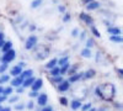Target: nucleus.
<instances>
[{
    "instance_id": "1",
    "label": "nucleus",
    "mask_w": 123,
    "mask_h": 111,
    "mask_svg": "<svg viewBox=\"0 0 123 111\" xmlns=\"http://www.w3.org/2000/svg\"><path fill=\"white\" fill-rule=\"evenodd\" d=\"M95 94H96V96L101 98L102 100L110 101V100H112L116 96V86L111 83L97 85L95 89Z\"/></svg>"
},
{
    "instance_id": "2",
    "label": "nucleus",
    "mask_w": 123,
    "mask_h": 111,
    "mask_svg": "<svg viewBox=\"0 0 123 111\" xmlns=\"http://www.w3.org/2000/svg\"><path fill=\"white\" fill-rule=\"evenodd\" d=\"M15 58H16V52L11 48L10 51H7V52L4 53V56L0 58V60H1V63H7L9 64V63H11Z\"/></svg>"
},
{
    "instance_id": "3",
    "label": "nucleus",
    "mask_w": 123,
    "mask_h": 111,
    "mask_svg": "<svg viewBox=\"0 0 123 111\" xmlns=\"http://www.w3.org/2000/svg\"><path fill=\"white\" fill-rule=\"evenodd\" d=\"M37 42H38L37 36L31 35V36H28V37H27L26 42H25V48L27 49V51H30V49H33V48L37 46Z\"/></svg>"
},
{
    "instance_id": "4",
    "label": "nucleus",
    "mask_w": 123,
    "mask_h": 111,
    "mask_svg": "<svg viewBox=\"0 0 123 111\" xmlns=\"http://www.w3.org/2000/svg\"><path fill=\"white\" fill-rule=\"evenodd\" d=\"M48 54H49V48L44 47V46H39V49L36 53V56H37L36 58L37 59H44V58H47Z\"/></svg>"
},
{
    "instance_id": "5",
    "label": "nucleus",
    "mask_w": 123,
    "mask_h": 111,
    "mask_svg": "<svg viewBox=\"0 0 123 111\" xmlns=\"http://www.w3.org/2000/svg\"><path fill=\"white\" fill-rule=\"evenodd\" d=\"M80 20L81 21H84L87 26H94V20H92V17L89 15V14H86V13H80Z\"/></svg>"
},
{
    "instance_id": "6",
    "label": "nucleus",
    "mask_w": 123,
    "mask_h": 111,
    "mask_svg": "<svg viewBox=\"0 0 123 111\" xmlns=\"http://www.w3.org/2000/svg\"><path fill=\"white\" fill-rule=\"evenodd\" d=\"M47 101H48V96H47V94H39L38 96H37V103H38V105L39 106H46L47 105Z\"/></svg>"
},
{
    "instance_id": "7",
    "label": "nucleus",
    "mask_w": 123,
    "mask_h": 111,
    "mask_svg": "<svg viewBox=\"0 0 123 111\" xmlns=\"http://www.w3.org/2000/svg\"><path fill=\"white\" fill-rule=\"evenodd\" d=\"M42 85H43V80L41 78H38L33 82V84L31 85V89H32V91H38V90L42 88Z\"/></svg>"
},
{
    "instance_id": "8",
    "label": "nucleus",
    "mask_w": 123,
    "mask_h": 111,
    "mask_svg": "<svg viewBox=\"0 0 123 111\" xmlns=\"http://www.w3.org/2000/svg\"><path fill=\"white\" fill-rule=\"evenodd\" d=\"M69 88H70V83L68 82V80H63L62 83L58 84V90H59V91H62V93L68 91Z\"/></svg>"
},
{
    "instance_id": "9",
    "label": "nucleus",
    "mask_w": 123,
    "mask_h": 111,
    "mask_svg": "<svg viewBox=\"0 0 123 111\" xmlns=\"http://www.w3.org/2000/svg\"><path fill=\"white\" fill-rule=\"evenodd\" d=\"M100 6H101V4H100L98 1H96V0H94V1H91V3L86 4L85 7H86L87 11H94V10H97Z\"/></svg>"
},
{
    "instance_id": "10",
    "label": "nucleus",
    "mask_w": 123,
    "mask_h": 111,
    "mask_svg": "<svg viewBox=\"0 0 123 111\" xmlns=\"http://www.w3.org/2000/svg\"><path fill=\"white\" fill-rule=\"evenodd\" d=\"M107 32L111 33V36H121L122 31H121V28L117 27V26H111L107 28Z\"/></svg>"
},
{
    "instance_id": "11",
    "label": "nucleus",
    "mask_w": 123,
    "mask_h": 111,
    "mask_svg": "<svg viewBox=\"0 0 123 111\" xmlns=\"http://www.w3.org/2000/svg\"><path fill=\"white\" fill-rule=\"evenodd\" d=\"M24 78L21 77V75H18V77H15L12 80H11V85L12 86H15V88H18L20 85H22V83H24Z\"/></svg>"
},
{
    "instance_id": "12",
    "label": "nucleus",
    "mask_w": 123,
    "mask_h": 111,
    "mask_svg": "<svg viewBox=\"0 0 123 111\" xmlns=\"http://www.w3.org/2000/svg\"><path fill=\"white\" fill-rule=\"evenodd\" d=\"M21 73H22V68L18 67V65H15V67H12L11 69H10V75H12L14 78L18 77Z\"/></svg>"
},
{
    "instance_id": "13",
    "label": "nucleus",
    "mask_w": 123,
    "mask_h": 111,
    "mask_svg": "<svg viewBox=\"0 0 123 111\" xmlns=\"http://www.w3.org/2000/svg\"><path fill=\"white\" fill-rule=\"evenodd\" d=\"M83 75H84V73H74V74H71L70 77H69V80L68 82L71 84V83H75V82H78V80H80L81 78H83Z\"/></svg>"
},
{
    "instance_id": "14",
    "label": "nucleus",
    "mask_w": 123,
    "mask_h": 111,
    "mask_svg": "<svg viewBox=\"0 0 123 111\" xmlns=\"http://www.w3.org/2000/svg\"><path fill=\"white\" fill-rule=\"evenodd\" d=\"M36 80V78L32 75V77H30V78H27V79H25L24 80V83H22V88H30L31 85L33 84V82Z\"/></svg>"
},
{
    "instance_id": "15",
    "label": "nucleus",
    "mask_w": 123,
    "mask_h": 111,
    "mask_svg": "<svg viewBox=\"0 0 123 111\" xmlns=\"http://www.w3.org/2000/svg\"><path fill=\"white\" fill-rule=\"evenodd\" d=\"M81 105H83V104H81L80 100H73V101L70 103V107L73 110H79L81 107Z\"/></svg>"
},
{
    "instance_id": "16",
    "label": "nucleus",
    "mask_w": 123,
    "mask_h": 111,
    "mask_svg": "<svg viewBox=\"0 0 123 111\" xmlns=\"http://www.w3.org/2000/svg\"><path fill=\"white\" fill-rule=\"evenodd\" d=\"M57 62H58V59H57V58H53V59H50L49 62H48V63L46 64V68L50 70L52 68H54V67H57V65H58V64H57Z\"/></svg>"
},
{
    "instance_id": "17",
    "label": "nucleus",
    "mask_w": 123,
    "mask_h": 111,
    "mask_svg": "<svg viewBox=\"0 0 123 111\" xmlns=\"http://www.w3.org/2000/svg\"><path fill=\"white\" fill-rule=\"evenodd\" d=\"M12 48V42L11 41H6L5 43H4V46L1 47V51L5 53V52H7V51H10V49Z\"/></svg>"
},
{
    "instance_id": "18",
    "label": "nucleus",
    "mask_w": 123,
    "mask_h": 111,
    "mask_svg": "<svg viewBox=\"0 0 123 111\" xmlns=\"http://www.w3.org/2000/svg\"><path fill=\"white\" fill-rule=\"evenodd\" d=\"M96 74V72L94 69H89L87 72H85L84 73V75H83V78H85V79H90V78H94V75Z\"/></svg>"
},
{
    "instance_id": "19",
    "label": "nucleus",
    "mask_w": 123,
    "mask_h": 111,
    "mask_svg": "<svg viewBox=\"0 0 123 111\" xmlns=\"http://www.w3.org/2000/svg\"><path fill=\"white\" fill-rule=\"evenodd\" d=\"M20 75H21L24 79H27V78H30V77L33 75V70H32V69H27V70H25V72H22Z\"/></svg>"
},
{
    "instance_id": "20",
    "label": "nucleus",
    "mask_w": 123,
    "mask_h": 111,
    "mask_svg": "<svg viewBox=\"0 0 123 111\" xmlns=\"http://www.w3.org/2000/svg\"><path fill=\"white\" fill-rule=\"evenodd\" d=\"M69 68H70L69 62H68V63H65V64H63V65H60V67H59V69H60V74H65V73H68Z\"/></svg>"
},
{
    "instance_id": "21",
    "label": "nucleus",
    "mask_w": 123,
    "mask_h": 111,
    "mask_svg": "<svg viewBox=\"0 0 123 111\" xmlns=\"http://www.w3.org/2000/svg\"><path fill=\"white\" fill-rule=\"evenodd\" d=\"M81 56H83L84 58H90V57L92 56L91 49H90V48H84L83 51H81Z\"/></svg>"
},
{
    "instance_id": "22",
    "label": "nucleus",
    "mask_w": 123,
    "mask_h": 111,
    "mask_svg": "<svg viewBox=\"0 0 123 111\" xmlns=\"http://www.w3.org/2000/svg\"><path fill=\"white\" fill-rule=\"evenodd\" d=\"M68 62H69V56H65V57H63V58H59L58 62H57V64H58V67H60V65H63V64H65V63H68Z\"/></svg>"
},
{
    "instance_id": "23",
    "label": "nucleus",
    "mask_w": 123,
    "mask_h": 111,
    "mask_svg": "<svg viewBox=\"0 0 123 111\" xmlns=\"http://www.w3.org/2000/svg\"><path fill=\"white\" fill-rule=\"evenodd\" d=\"M110 41L115 43H122V36H110Z\"/></svg>"
},
{
    "instance_id": "24",
    "label": "nucleus",
    "mask_w": 123,
    "mask_h": 111,
    "mask_svg": "<svg viewBox=\"0 0 123 111\" xmlns=\"http://www.w3.org/2000/svg\"><path fill=\"white\" fill-rule=\"evenodd\" d=\"M50 75H52V77H57V75H60V69H59V67H58V65L50 69Z\"/></svg>"
},
{
    "instance_id": "25",
    "label": "nucleus",
    "mask_w": 123,
    "mask_h": 111,
    "mask_svg": "<svg viewBox=\"0 0 123 111\" xmlns=\"http://www.w3.org/2000/svg\"><path fill=\"white\" fill-rule=\"evenodd\" d=\"M10 80V75H7V74H3V75H0V84H5V83H7Z\"/></svg>"
},
{
    "instance_id": "26",
    "label": "nucleus",
    "mask_w": 123,
    "mask_h": 111,
    "mask_svg": "<svg viewBox=\"0 0 123 111\" xmlns=\"http://www.w3.org/2000/svg\"><path fill=\"white\" fill-rule=\"evenodd\" d=\"M41 5H42V0H33L32 4H31V7H32V9H37Z\"/></svg>"
},
{
    "instance_id": "27",
    "label": "nucleus",
    "mask_w": 123,
    "mask_h": 111,
    "mask_svg": "<svg viewBox=\"0 0 123 111\" xmlns=\"http://www.w3.org/2000/svg\"><path fill=\"white\" fill-rule=\"evenodd\" d=\"M91 27V32H92V35H94L95 37H101V33H100V31L95 27V26H90Z\"/></svg>"
},
{
    "instance_id": "28",
    "label": "nucleus",
    "mask_w": 123,
    "mask_h": 111,
    "mask_svg": "<svg viewBox=\"0 0 123 111\" xmlns=\"http://www.w3.org/2000/svg\"><path fill=\"white\" fill-rule=\"evenodd\" d=\"M94 46H95V41H94V39H92L91 37L87 38L86 39V48H92Z\"/></svg>"
},
{
    "instance_id": "29",
    "label": "nucleus",
    "mask_w": 123,
    "mask_h": 111,
    "mask_svg": "<svg viewBox=\"0 0 123 111\" xmlns=\"http://www.w3.org/2000/svg\"><path fill=\"white\" fill-rule=\"evenodd\" d=\"M12 91H14L12 88H11V86H7V88H5V89L3 90V94L7 96V95H11V94H12Z\"/></svg>"
},
{
    "instance_id": "30",
    "label": "nucleus",
    "mask_w": 123,
    "mask_h": 111,
    "mask_svg": "<svg viewBox=\"0 0 123 111\" xmlns=\"http://www.w3.org/2000/svg\"><path fill=\"white\" fill-rule=\"evenodd\" d=\"M92 106H91V103H86V104H84V105H81V110L83 111H87V110H90Z\"/></svg>"
},
{
    "instance_id": "31",
    "label": "nucleus",
    "mask_w": 123,
    "mask_h": 111,
    "mask_svg": "<svg viewBox=\"0 0 123 111\" xmlns=\"http://www.w3.org/2000/svg\"><path fill=\"white\" fill-rule=\"evenodd\" d=\"M7 68H9L7 63H1V64H0V73H4Z\"/></svg>"
},
{
    "instance_id": "32",
    "label": "nucleus",
    "mask_w": 123,
    "mask_h": 111,
    "mask_svg": "<svg viewBox=\"0 0 123 111\" xmlns=\"http://www.w3.org/2000/svg\"><path fill=\"white\" fill-rule=\"evenodd\" d=\"M53 80H54L55 83H58V84H59V83L63 82L64 79H63V77H62V75H57V77H53Z\"/></svg>"
},
{
    "instance_id": "33",
    "label": "nucleus",
    "mask_w": 123,
    "mask_h": 111,
    "mask_svg": "<svg viewBox=\"0 0 123 111\" xmlns=\"http://www.w3.org/2000/svg\"><path fill=\"white\" fill-rule=\"evenodd\" d=\"M70 14H65L64 15V17H63V22H68V21H70Z\"/></svg>"
},
{
    "instance_id": "34",
    "label": "nucleus",
    "mask_w": 123,
    "mask_h": 111,
    "mask_svg": "<svg viewBox=\"0 0 123 111\" xmlns=\"http://www.w3.org/2000/svg\"><path fill=\"white\" fill-rule=\"evenodd\" d=\"M38 95H39V93H38V91H31V93L28 94V96H30V98H37Z\"/></svg>"
},
{
    "instance_id": "35",
    "label": "nucleus",
    "mask_w": 123,
    "mask_h": 111,
    "mask_svg": "<svg viewBox=\"0 0 123 111\" xmlns=\"http://www.w3.org/2000/svg\"><path fill=\"white\" fill-rule=\"evenodd\" d=\"M71 36H73V37H78L79 36V30L78 28H74L73 31H71Z\"/></svg>"
},
{
    "instance_id": "36",
    "label": "nucleus",
    "mask_w": 123,
    "mask_h": 111,
    "mask_svg": "<svg viewBox=\"0 0 123 111\" xmlns=\"http://www.w3.org/2000/svg\"><path fill=\"white\" fill-rule=\"evenodd\" d=\"M58 11L59 13H65V6L64 5H58Z\"/></svg>"
},
{
    "instance_id": "37",
    "label": "nucleus",
    "mask_w": 123,
    "mask_h": 111,
    "mask_svg": "<svg viewBox=\"0 0 123 111\" xmlns=\"http://www.w3.org/2000/svg\"><path fill=\"white\" fill-rule=\"evenodd\" d=\"M60 104L64 105V106H67V105H68V100H67L65 98H60Z\"/></svg>"
},
{
    "instance_id": "38",
    "label": "nucleus",
    "mask_w": 123,
    "mask_h": 111,
    "mask_svg": "<svg viewBox=\"0 0 123 111\" xmlns=\"http://www.w3.org/2000/svg\"><path fill=\"white\" fill-rule=\"evenodd\" d=\"M5 100H7V96H6V95H4V94H0V104L4 103Z\"/></svg>"
},
{
    "instance_id": "39",
    "label": "nucleus",
    "mask_w": 123,
    "mask_h": 111,
    "mask_svg": "<svg viewBox=\"0 0 123 111\" xmlns=\"http://www.w3.org/2000/svg\"><path fill=\"white\" fill-rule=\"evenodd\" d=\"M17 100H18V96H12V98L9 99V103H15V101H17Z\"/></svg>"
},
{
    "instance_id": "40",
    "label": "nucleus",
    "mask_w": 123,
    "mask_h": 111,
    "mask_svg": "<svg viewBox=\"0 0 123 111\" xmlns=\"http://www.w3.org/2000/svg\"><path fill=\"white\" fill-rule=\"evenodd\" d=\"M41 111H53V109H52V106H43V109Z\"/></svg>"
},
{
    "instance_id": "41",
    "label": "nucleus",
    "mask_w": 123,
    "mask_h": 111,
    "mask_svg": "<svg viewBox=\"0 0 123 111\" xmlns=\"http://www.w3.org/2000/svg\"><path fill=\"white\" fill-rule=\"evenodd\" d=\"M85 38H86V32H85V31H83V32L80 33V39L83 41V39H85Z\"/></svg>"
},
{
    "instance_id": "42",
    "label": "nucleus",
    "mask_w": 123,
    "mask_h": 111,
    "mask_svg": "<svg viewBox=\"0 0 123 111\" xmlns=\"http://www.w3.org/2000/svg\"><path fill=\"white\" fill-rule=\"evenodd\" d=\"M24 107H25V106H24L22 104H17V105L15 106V109H16V110H24Z\"/></svg>"
},
{
    "instance_id": "43",
    "label": "nucleus",
    "mask_w": 123,
    "mask_h": 111,
    "mask_svg": "<svg viewBox=\"0 0 123 111\" xmlns=\"http://www.w3.org/2000/svg\"><path fill=\"white\" fill-rule=\"evenodd\" d=\"M33 107H35V106H33V103H32V101H30V103L27 104V109H28V110H32Z\"/></svg>"
},
{
    "instance_id": "44",
    "label": "nucleus",
    "mask_w": 123,
    "mask_h": 111,
    "mask_svg": "<svg viewBox=\"0 0 123 111\" xmlns=\"http://www.w3.org/2000/svg\"><path fill=\"white\" fill-rule=\"evenodd\" d=\"M28 28H30V31H35V30H36L37 27H36V25H30V27H28Z\"/></svg>"
},
{
    "instance_id": "45",
    "label": "nucleus",
    "mask_w": 123,
    "mask_h": 111,
    "mask_svg": "<svg viewBox=\"0 0 123 111\" xmlns=\"http://www.w3.org/2000/svg\"><path fill=\"white\" fill-rule=\"evenodd\" d=\"M0 111H11V109H10V107H1Z\"/></svg>"
},
{
    "instance_id": "46",
    "label": "nucleus",
    "mask_w": 123,
    "mask_h": 111,
    "mask_svg": "<svg viewBox=\"0 0 123 111\" xmlns=\"http://www.w3.org/2000/svg\"><path fill=\"white\" fill-rule=\"evenodd\" d=\"M16 91H17L18 94H20V93H22V91H24V88H20V86H18V88L16 89Z\"/></svg>"
},
{
    "instance_id": "47",
    "label": "nucleus",
    "mask_w": 123,
    "mask_h": 111,
    "mask_svg": "<svg viewBox=\"0 0 123 111\" xmlns=\"http://www.w3.org/2000/svg\"><path fill=\"white\" fill-rule=\"evenodd\" d=\"M17 65H18V67H21V68H24V67L26 65V63H25V62H20V63H18Z\"/></svg>"
},
{
    "instance_id": "48",
    "label": "nucleus",
    "mask_w": 123,
    "mask_h": 111,
    "mask_svg": "<svg viewBox=\"0 0 123 111\" xmlns=\"http://www.w3.org/2000/svg\"><path fill=\"white\" fill-rule=\"evenodd\" d=\"M4 37H5L4 32H0V41H3V39H4Z\"/></svg>"
},
{
    "instance_id": "49",
    "label": "nucleus",
    "mask_w": 123,
    "mask_h": 111,
    "mask_svg": "<svg viewBox=\"0 0 123 111\" xmlns=\"http://www.w3.org/2000/svg\"><path fill=\"white\" fill-rule=\"evenodd\" d=\"M84 4H89V3H91V1H94V0H81Z\"/></svg>"
},
{
    "instance_id": "50",
    "label": "nucleus",
    "mask_w": 123,
    "mask_h": 111,
    "mask_svg": "<svg viewBox=\"0 0 123 111\" xmlns=\"http://www.w3.org/2000/svg\"><path fill=\"white\" fill-rule=\"evenodd\" d=\"M117 72H118V74H119V75L122 77V74H123V72H122V69H121V68H119V69H117Z\"/></svg>"
},
{
    "instance_id": "51",
    "label": "nucleus",
    "mask_w": 123,
    "mask_h": 111,
    "mask_svg": "<svg viewBox=\"0 0 123 111\" xmlns=\"http://www.w3.org/2000/svg\"><path fill=\"white\" fill-rule=\"evenodd\" d=\"M4 43H5V41H4V39H3V41H0V49H1V47L4 46Z\"/></svg>"
},
{
    "instance_id": "52",
    "label": "nucleus",
    "mask_w": 123,
    "mask_h": 111,
    "mask_svg": "<svg viewBox=\"0 0 123 111\" xmlns=\"http://www.w3.org/2000/svg\"><path fill=\"white\" fill-rule=\"evenodd\" d=\"M3 90H4V88H3L1 85H0V94H3Z\"/></svg>"
},
{
    "instance_id": "53",
    "label": "nucleus",
    "mask_w": 123,
    "mask_h": 111,
    "mask_svg": "<svg viewBox=\"0 0 123 111\" xmlns=\"http://www.w3.org/2000/svg\"><path fill=\"white\" fill-rule=\"evenodd\" d=\"M87 111H96V109H94V107H91L90 110H87Z\"/></svg>"
},
{
    "instance_id": "54",
    "label": "nucleus",
    "mask_w": 123,
    "mask_h": 111,
    "mask_svg": "<svg viewBox=\"0 0 123 111\" xmlns=\"http://www.w3.org/2000/svg\"><path fill=\"white\" fill-rule=\"evenodd\" d=\"M0 109H1V106H0Z\"/></svg>"
}]
</instances>
